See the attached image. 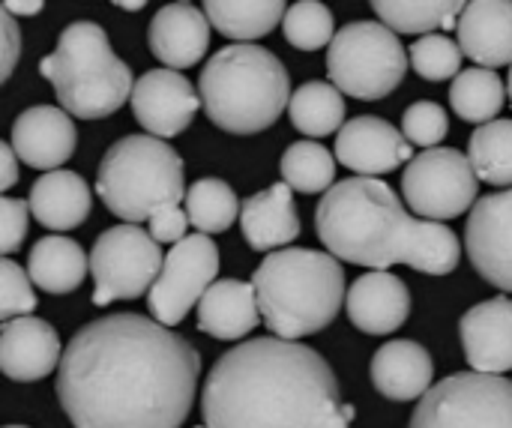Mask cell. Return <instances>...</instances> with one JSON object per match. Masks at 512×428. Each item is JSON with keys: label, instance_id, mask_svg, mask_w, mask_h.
I'll return each mask as SVG.
<instances>
[{"label": "cell", "instance_id": "6da1fadb", "mask_svg": "<svg viewBox=\"0 0 512 428\" xmlns=\"http://www.w3.org/2000/svg\"><path fill=\"white\" fill-rule=\"evenodd\" d=\"M201 375L189 339L135 312L81 327L57 366V399L75 428H180Z\"/></svg>", "mask_w": 512, "mask_h": 428}, {"label": "cell", "instance_id": "7a4b0ae2", "mask_svg": "<svg viewBox=\"0 0 512 428\" xmlns=\"http://www.w3.org/2000/svg\"><path fill=\"white\" fill-rule=\"evenodd\" d=\"M204 428H348L330 363L297 339H246L222 354L201 393Z\"/></svg>", "mask_w": 512, "mask_h": 428}, {"label": "cell", "instance_id": "3957f363", "mask_svg": "<svg viewBox=\"0 0 512 428\" xmlns=\"http://www.w3.org/2000/svg\"><path fill=\"white\" fill-rule=\"evenodd\" d=\"M315 228L330 255L372 270L408 264L417 273L447 276L462 258L459 237L444 222L411 216L378 177L357 174L330 186L315 210Z\"/></svg>", "mask_w": 512, "mask_h": 428}, {"label": "cell", "instance_id": "277c9868", "mask_svg": "<svg viewBox=\"0 0 512 428\" xmlns=\"http://www.w3.org/2000/svg\"><path fill=\"white\" fill-rule=\"evenodd\" d=\"M261 318L273 336L303 339L330 327L345 303V270L336 255L315 249H276L255 270Z\"/></svg>", "mask_w": 512, "mask_h": 428}, {"label": "cell", "instance_id": "5b68a950", "mask_svg": "<svg viewBox=\"0 0 512 428\" xmlns=\"http://www.w3.org/2000/svg\"><path fill=\"white\" fill-rule=\"evenodd\" d=\"M198 93L207 117L231 135L270 129L294 96L282 60L252 42L216 51L198 78Z\"/></svg>", "mask_w": 512, "mask_h": 428}, {"label": "cell", "instance_id": "8992f818", "mask_svg": "<svg viewBox=\"0 0 512 428\" xmlns=\"http://www.w3.org/2000/svg\"><path fill=\"white\" fill-rule=\"evenodd\" d=\"M42 78L54 84L60 108L78 120H102L132 99V69L114 54L105 30L93 21L69 24L54 54L39 63Z\"/></svg>", "mask_w": 512, "mask_h": 428}, {"label": "cell", "instance_id": "52a82bcc", "mask_svg": "<svg viewBox=\"0 0 512 428\" xmlns=\"http://www.w3.org/2000/svg\"><path fill=\"white\" fill-rule=\"evenodd\" d=\"M96 192L114 216L141 225L159 207L186 201L183 159L165 138L126 135L105 150Z\"/></svg>", "mask_w": 512, "mask_h": 428}, {"label": "cell", "instance_id": "ba28073f", "mask_svg": "<svg viewBox=\"0 0 512 428\" xmlns=\"http://www.w3.org/2000/svg\"><path fill=\"white\" fill-rule=\"evenodd\" d=\"M327 72L345 96L375 102L402 84L408 54L384 21H351L327 45Z\"/></svg>", "mask_w": 512, "mask_h": 428}, {"label": "cell", "instance_id": "9c48e42d", "mask_svg": "<svg viewBox=\"0 0 512 428\" xmlns=\"http://www.w3.org/2000/svg\"><path fill=\"white\" fill-rule=\"evenodd\" d=\"M411 428H512V381L504 375H450L417 402Z\"/></svg>", "mask_w": 512, "mask_h": 428}, {"label": "cell", "instance_id": "30bf717a", "mask_svg": "<svg viewBox=\"0 0 512 428\" xmlns=\"http://www.w3.org/2000/svg\"><path fill=\"white\" fill-rule=\"evenodd\" d=\"M165 264L162 243L153 240L135 222L108 228L90 252L93 273V306H108L114 300H135L153 288Z\"/></svg>", "mask_w": 512, "mask_h": 428}, {"label": "cell", "instance_id": "8fae6325", "mask_svg": "<svg viewBox=\"0 0 512 428\" xmlns=\"http://www.w3.org/2000/svg\"><path fill=\"white\" fill-rule=\"evenodd\" d=\"M477 171L453 147H426L402 174V198L411 213L435 222L456 219L477 204Z\"/></svg>", "mask_w": 512, "mask_h": 428}, {"label": "cell", "instance_id": "7c38bea8", "mask_svg": "<svg viewBox=\"0 0 512 428\" xmlns=\"http://www.w3.org/2000/svg\"><path fill=\"white\" fill-rule=\"evenodd\" d=\"M219 273V249L210 234H186L180 243H174L165 255L162 273L147 291V309L150 315L165 324L177 327L192 306L201 303L207 288L216 282Z\"/></svg>", "mask_w": 512, "mask_h": 428}, {"label": "cell", "instance_id": "4fadbf2b", "mask_svg": "<svg viewBox=\"0 0 512 428\" xmlns=\"http://www.w3.org/2000/svg\"><path fill=\"white\" fill-rule=\"evenodd\" d=\"M465 249L474 270L512 294V186L483 195L465 225Z\"/></svg>", "mask_w": 512, "mask_h": 428}, {"label": "cell", "instance_id": "5bb4252c", "mask_svg": "<svg viewBox=\"0 0 512 428\" xmlns=\"http://www.w3.org/2000/svg\"><path fill=\"white\" fill-rule=\"evenodd\" d=\"M132 114L147 129V135L156 138H174L189 129L195 120V111L201 102V93L192 87V81L171 66L150 69L135 81L132 90Z\"/></svg>", "mask_w": 512, "mask_h": 428}, {"label": "cell", "instance_id": "9a60e30c", "mask_svg": "<svg viewBox=\"0 0 512 428\" xmlns=\"http://www.w3.org/2000/svg\"><path fill=\"white\" fill-rule=\"evenodd\" d=\"M336 159L360 177H381L411 162V141L381 117H354L336 135Z\"/></svg>", "mask_w": 512, "mask_h": 428}, {"label": "cell", "instance_id": "2e32d148", "mask_svg": "<svg viewBox=\"0 0 512 428\" xmlns=\"http://www.w3.org/2000/svg\"><path fill=\"white\" fill-rule=\"evenodd\" d=\"M18 159L39 171H54L72 159L78 132L72 114L54 105H33L12 123V141Z\"/></svg>", "mask_w": 512, "mask_h": 428}, {"label": "cell", "instance_id": "e0dca14e", "mask_svg": "<svg viewBox=\"0 0 512 428\" xmlns=\"http://www.w3.org/2000/svg\"><path fill=\"white\" fill-rule=\"evenodd\" d=\"M63 360L57 330L33 315L3 321L0 330V369L12 381H42Z\"/></svg>", "mask_w": 512, "mask_h": 428}, {"label": "cell", "instance_id": "ac0fdd59", "mask_svg": "<svg viewBox=\"0 0 512 428\" xmlns=\"http://www.w3.org/2000/svg\"><path fill=\"white\" fill-rule=\"evenodd\" d=\"M465 357L474 372L507 375L512 372V300L495 297L468 309L459 321Z\"/></svg>", "mask_w": 512, "mask_h": 428}, {"label": "cell", "instance_id": "d6986e66", "mask_svg": "<svg viewBox=\"0 0 512 428\" xmlns=\"http://www.w3.org/2000/svg\"><path fill=\"white\" fill-rule=\"evenodd\" d=\"M345 312L357 330L369 336H390L411 315V291L399 276L372 270L348 288Z\"/></svg>", "mask_w": 512, "mask_h": 428}, {"label": "cell", "instance_id": "ffe728a7", "mask_svg": "<svg viewBox=\"0 0 512 428\" xmlns=\"http://www.w3.org/2000/svg\"><path fill=\"white\" fill-rule=\"evenodd\" d=\"M210 18L189 0H174L162 6L147 30V42L156 60L171 69L195 66L210 48Z\"/></svg>", "mask_w": 512, "mask_h": 428}, {"label": "cell", "instance_id": "44dd1931", "mask_svg": "<svg viewBox=\"0 0 512 428\" xmlns=\"http://www.w3.org/2000/svg\"><path fill=\"white\" fill-rule=\"evenodd\" d=\"M240 228L255 252H276L300 237V219L294 207V189L282 180L243 201Z\"/></svg>", "mask_w": 512, "mask_h": 428}, {"label": "cell", "instance_id": "7402d4cb", "mask_svg": "<svg viewBox=\"0 0 512 428\" xmlns=\"http://www.w3.org/2000/svg\"><path fill=\"white\" fill-rule=\"evenodd\" d=\"M456 33L465 57L477 66L512 63V0H468Z\"/></svg>", "mask_w": 512, "mask_h": 428}, {"label": "cell", "instance_id": "603a6c76", "mask_svg": "<svg viewBox=\"0 0 512 428\" xmlns=\"http://www.w3.org/2000/svg\"><path fill=\"white\" fill-rule=\"evenodd\" d=\"M435 363L432 354L411 339H393L378 348L372 360V384L384 399L414 402L432 390Z\"/></svg>", "mask_w": 512, "mask_h": 428}, {"label": "cell", "instance_id": "cb8c5ba5", "mask_svg": "<svg viewBox=\"0 0 512 428\" xmlns=\"http://www.w3.org/2000/svg\"><path fill=\"white\" fill-rule=\"evenodd\" d=\"M261 306L255 285L240 279H219L207 288L198 303V327L222 342L249 336L261 324Z\"/></svg>", "mask_w": 512, "mask_h": 428}, {"label": "cell", "instance_id": "d4e9b609", "mask_svg": "<svg viewBox=\"0 0 512 428\" xmlns=\"http://www.w3.org/2000/svg\"><path fill=\"white\" fill-rule=\"evenodd\" d=\"M27 201H30L33 219L42 228L72 231L90 216L93 195H90V186L84 183L81 174L66 171V168H54L33 183Z\"/></svg>", "mask_w": 512, "mask_h": 428}, {"label": "cell", "instance_id": "484cf974", "mask_svg": "<svg viewBox=\"0 0 512 428\" xmlns=\"http://www.w3.org/2000/svg\"><path fill=\"white\" fill-rule=\"evenodd\" d=\"M90 261L84 249L69 237H42L33 243L27 258V273L45 294H72L81 288Z\"/></svg>", "mask_w": 512, "mask_h": 428}, {"label": "cell", "instance_id": "4316f807", "mask_svg": "<svg viewBox=\"0 0 512 428\" xmlns=\"http://www.w3.org/2000/svg\"><path fill=\"white\" fill-rule=\"evenodd\" d=\"M210 24L237 42L267 36L285 18V0H204Z\"/></svg>", "mask_w": 512, "mask_h": 428}, {"label": "cell", "instance_id": "83f0119b", "mask_svg": "<svg viewBox=\"0 0 512 428\" xmlns=\"http://www.w3.org/2000/svg\"><path fill=\"white\" fill-rule=\"evenodd\" d=\"M288 114L297 132L309 138H327L345 126L342 90L333 81H309L291 96Z\"/></svg>", "mask_w": 512, "mask_h": 428}, {"label": "cell", "instance_id": "f1b7e54d", "mask_svg": "<svg viewBox=\"0 0 512 428\" xmlns=\"http://www.w3.org/2000/svg\"><path fill=\"white\" fill-rule=\"evenodd\" d=\"M504 96H510L504 90V78L498 72H492L489 66H474L465 69L453 78L450 87V105L453 111L468 120V123H489L501 114L504 108Z\"/></svg>", "mask_w": 512, "mask_h": 428}, {"label": "cell", "instance_id": "f546056e", "mask_svg": "<svg viewBox=\"0 0 512 428\" xmlns=\"http://www.w3.org/2000/svg\"><path fill=\"white\" fill-rule=\"evenodd\" d=\"M378 18L396 33H432L435 27L453 30L468 0H369Z\"/></svg>", "mask_w": 512, "mask_h": 428}, {"label": "cell", "instance_id": "4dcf8cb0", "mask_svg": "<svg viewBox=\"0 0 512 428\" xmlns=\"http://www.w3.org/2000/svg\"><path fill=\"white\" fill-rule=\"evenodd\" d=\"M183 207L189 213L192 228L201 231V234L228 231L240 219V210H243L237 192L225 180H216V177H204V180L192 183L186 189Z\"/></svg>", "mask_w": 512, "mask_h": 428}, {"label": "cell", "instance_id": "1f68e13d", "mask_svg": "<svg viewBox=\"0 0 512 428\" xmlns=\"http://www.w3.org/2000/svg\"><path fill=\"white\" fill-rule=\"evenodd\" d=\"M468 159L483 183L512 186V120L480 123L468 141Z\"/></svg>", "mask_w": 512, "mask_h": 428}, {"label": "cell", "instance_id": "d6a6232c", "mask_svg": "<svg viewBox=\"0 0 512 428\" xmlns=\"http://www.w3.org/2000/svg\"><path fill=\"white\" fill-rule=\"evenodd\" d=\"M282 180L303 195L327 192L336 180V156L312 138L297 141L282 153Z\"/></svg>", "mask_w": 512, "mask_h": 428}, {"label": "cell", "instance_id": "836d02e7", "mask_svg": "<svg viewBox=\"0 0 512 428\" xmlns=\"http://www.w3.org/2000/svg\"><path fill=\"white\" fill-rule=\"evenodd\" d=\"M282 33L300 51L327 48L336 36L333 12L321 0H297L282 18Z\"/></svg>", "mask_w": 512, "mask_h": 428}, {"label": "cell", "instance_id": "e575fe53", "mask_svg": "<svg viewBox=\"0 0 512 428\" xmlns=\"http://www.w3.org/2000/svg\"><path fill=\"white\" fill-rule=\"evenodd\" d=\"M462 45H456L450 36L444 33H423L414 45H411V66L420 78L426 81H447L459 75L462 66Z\"/></svg>", "mask_w": 512, "mask_h": 428}, {"label": "cell", "instance_id": "d590c367", "mask_svg": "<svg viewBox=\"0 0 512 428\" xmlns=\"http://www.w3.org/2000/svg\"><path fill=\"white\" fill-rule=\"evenodd\" d=\"M36 309V294H33V279L18 267L9 255L0 261V318L12 321L21 315H30Z\"/></svg>", "mask_w": 512, "mask_h": 428}, {"label": "cell", "instance_id": "8d00e7d4", "mask_svg": "<svg viewBox=\"0 0 512 428\" xmlns=\"http://www.w3.org/2000/svg\"><path fill=\"white\" fill-rule=\"evenodd\" d=\"M402 132L411 144L420 147H435L447 138L450 120L447 111L438 102H414L402 114Z\"/></svg>", "mask_w": 512, "mask_h": 428}, {"label": "cell", "instance_id": "74e56055", "mask_svg": "<svg viewBox=\"0 0 512 428\" xmlns=\"http://www.w3.org/2000/svg\"><path fill=\"white\" fill-rule=\"evenodd\" d=\"M27 216L30 213V201L24 198H3L0 201V222H3V240H0V252L12 255L15 249H21V240L27 234Z\"/></svg>", "mask_w": 512, "mask_h": 428}, {"label": "cell", "instance_id": "f35d334b", "mask_svg": "<svg viewBox=\"0 0 512 428\" xmlns=\"http://www.w3.org/2000/svg\"><path fill=\"white\" fill-rule=\"evenodd\" d=\"M189 213H186V207H180V204H165V207H159L150 219H147V231L153 234V240H159L162 246H174V243H180L183 237H186V231H189Z\"/></svg>", "mask_w": 512, "mask_h": 428}, {"label": "cell", "instance_id": "ab89813d", "mask_svg": "<svg viewBox=\"0 0 512 428\" xmlns=\"http://www.w3.org/2000/svg\"><path fill=\"white\" fill-rule=\"evenodd\" d=\"M0 24H3V72H0V81H9V75L15 72L18 54H21V30L15 24V15L6 9L0 15Z\"/></svg>", "mask_w": 512, "mask_h": 428}, {"label": "cell", "instance_id": "60d3db41", "mask_svg": "<svg viewBox=\"0 0 512 428\" xmlns=\"http://www.w3.org/2000/svg\"><path fill=\"white\" fill-rule=\"evenodd\" d=\"M18 153L12 144H0V189L9 192L18 180Z\"/></svg>", "mask_w": 512, "mask_h": 428}, {"label": "cell", "instance_id": "b9f144b4", "mask_svg": "<svg viewBox=\"0 0 512 428\" xmlns=\"http://www.w3.org/2000/svg\"><path fill=\"white\" fill-rule=\"evenodd\" d=\"M45 0H3V9L12 15H36L42 12Z\"/></svg>", "mask_w": 512, "mask_h": 428}, {"label": "cell", "instance_id": "7bdbcfd3", "mask_svg": "<svg viewBox=\"0 0 512 428\" xmlns=\"http://www.w3.org/2000/svg\"><path fill=\"white\" fill-rule=\"evenodd\" d=\"M111 3L120 6V9H126V12H138V9L147 6V0H111Z\"/></svg>", "mask_w": 512, "mask_h": 428}, {"label": "cell", "instance_id": "ee69618b", "mask_svg": "<svg viewBox=\"0 0 512 428\" xmlns=\"http://www.w3.org/2000/svg\"><path fill=\"white\" fill-rule=\"evenodd\" d=\"M507 93H510V102H512V63H510V75H507Z\"/></svg>", "mask_w": 512, "mask_h": 428}, {"label": "cell", "instance_id": "f6af8a7d", "mask_svg": "<svg viewBox=\"0 0 512 428\" xmlns=\"http://www.w3.org/2000/svg\"><path fill=\"white\" fill-rule=\"evenodd\" d=\"M6 428H27V426H6Z\"/></svg>", "mask_w": 512, "mask_h": 428}]
</instances>
